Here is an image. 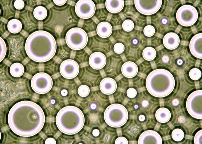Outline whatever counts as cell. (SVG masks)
I'll list each match as a JSON object with an SVG mask.
<instances>
[{
	"mask_svg": "<svg viewBox=\"0 0 202 144\" xmlns=\"http://www.w3.org/2000/svg\"><path fill=\"white\" fill-rule=\"evenodd\" d=\"M25 47L30 58L36 62L43 63L49 61L54 56L57 44L51 34L46 31L38 30L28 36Z\"/></svg>",
	"mask_w": 202,
	"mask_h": 144,
	"instance_id": "6da1fadb",
	"label": "cell"
},
{
	"mask_svg": "<svg viewBox=\"0 0 202 144\" xmlns=\"http://www.w3.org/2000/svg\"><path fill=\"white\" fill-rule=\"evenodd\" d=\"M55 122L61 132L71 135L81 130L84 125L85 118L83 113L79 108L74 106H67L58 112Z\"/></svg>",
	"mask_w": 202,
	"mask_h": 144,
	"instance_id": "7a4b0ae2",
	"label": "cell"
},
{
	"mask_svg": "<svg viewBox=\"0 0 202 144\" xmlns=\"http://www.w3.org/2000/svg\"><path fill=\"white\" fill-rule=\"evenodd\" d=\"M146 88L152 96L162 97L169 94L175 85L173 76L170 72L163 69H157L150 72L146 81Z\"/></svg>",
	"mask_w": 202,
	"mask_h": 144,
	"instance_id": "3957f363",
	"label": "cell"
},
{
	"mask_svg": "<svg viewBox=\"0 0 202 144\" xmlns=\"http://www.w3.org/2000/svg\"><path fill=\"white\" fill-rule=\"evenodd\" d=\"M106 123L111 127L117 128L124 125L128 118V113L122 105L114 103L109 106L104 114Z\"/></svg>",
	"mask_w": 202,
	"mask_h": 144,
	"instance_id": "277c9868",
	"label": "cell"
},
{
	"mask_svg": "<svg viewBox=\"0 0 202 144\" xmlns=\"http://www.w3.org/2000/svg\"><path fill=\"white\" fill-rule=\"evenodd\" d=\"M65 40L69 47L74 50H79L86 46L88 42V37L84 30L76 27L68 31L65 35Z\"/></svg>",
	"mask_w": 202,
	"mask_h": 144,
	"instance_id": "5b68a950",
	"label": "cell"
},
{
	"mask_svg": "<svg viewBox=\"0 0 202 144\" xmlns=\"http://www.w3.org/2000/svg\"><path fill=\"white\" fill-rule=\"evenodd\" d=\"M176 17L178 23L186 27L194 25L198 18V13L194 6L188 5H183L177 10Z\"/></svg>",
	"mask_w": 202,
	"mask_h": 144,
	"instance_id": "8992f818",
	"label": "cell"
},
{
	"mask_svg": "<svg viewBox=\"0 0 202 144\" xmlns=\"http://www.w3.org/2000/svg\"><path fill=\"white\" fill-rule=\"evenodd\" d=\"M53 85L52 79L48 74L40 72L35 74L31 81L33 90L39 94H44L49 92Z\"/></svg>",
	"mask_w": 202,
	"mask_h": 144,
	"instance_id": "52a82bcc",
	"label": "cell"
},
{
	"mask_svg": "<svg viewBox=\"0 0 202 144\" xmlns=\"http://www.w3.org/2000/svg\"><path fill=\"white\" fill-rule=\"evenodd\" d=\"M134 4L136 9L140 13L150 15L159 10L162 5V0H135Z\"/></svg>",
	"mask_w": 202,
	"mask_h": 144,
	"instance_id": "ba28073f",
	"label": "cell"
},
{
	"mask_svg": "<svg viewBox=\"0 0 202 144\" xmlns=\"http://www.w3.org/2000/svg\"><path fill=\"white\" fill-rule=\"evenodd\" d=\"M96 8L94 2L91 0H79L75 7V11L77 15L83 19H88L95 14Z\"/></svg>",
	"mask_w": 202,
	"mask_h": 144,
	"instance_id": "9c48e42d",
	"label": "cell"
},
{
	"mask_svg": "<svg viewBox=\"0 0 202 144\" xmlns=\"http://www.w3.org/2000/svg\"><path fill=\"white\" fill-rule=\"evenodd\" d=\"M79 66L74 60L67 59L61 64L59 70L61 75L64 78L71 79L75 77L79 72Z\"/></svg>",
	"mask_w": 202,
	"mask_h": 144,
	"instance_id": "30bf717a",
	"label": "cell"
},
{
	"mask_svg": "<svg viewBox=\"0 0 202 144\" xmlns=\"http://www.w3.org/2000/svg\"><path fill=\"white\" fill-rule=\"evenodd\" d=\"M202 90H199L193 92L189 96L186 102L188 112L193 110L202 111Z\"/></svg>",
	"mask_w": 202,
	"mask_h": 144,
	"instance_id": "8fae6325",
	"label": "cell"
},
{
	"mask_svg": "<svg viewBox=\"0 0 202 144\" xmlns=\"http://www.w3.org/2000/svg\"><path fill=\"white\" fill-rule=\"evenodd\" d=\"M138 143L162 144V138L157 132L152 130H146L140 135Z\"/></svg>",
	"mask_w": 202,
	"mask_h": 144,
	"instance_id": "7c38bea8",
	"label": "cell"
},
{
	"mask_svg": "<svg viewBox=\"0 0 202 144\" xmlns=\"http://www.w3.org/2000/svg\"><path fill=\"white\" fill-rule=\"evenodd\" d=\"M202 34L201 33L194 35L190 40L189 49L191 54L199 59L202 58Z\"/></svg>",
	"mask_w": 202,
	"mask_h": 144,
	"instance_id": "4fadbf2b",
	"label": "cell"
},
{
	"mask_svg": "<svg viewBox=\"0 0 202 144\" xmlns=\"http://www.w3.org/2000/svg\"><path fill=\"white\" fill-rule=\"evenodd\" d=\"M106 63V57L103 53L96 52L93 53L90 56L89 63L94 69H100L104 67Z\"/></svg>",
	"mask_w": 202,
	"mask_h": 144,
	"instance_id": "5bb4252c",
	"label": "cell"
},
{
	"mask_svg": "<svg viewBox=\"0 0 202 144\" xmlns=\"http://www.w3.org/2000/svg\"><path fill=\"white\" fill-rule=\"evenodd\" d=\"M117 87L115 81L113 78L107 77L103 79L99 84L101 92L106 95H110L115 92Z\"/></svg>",
	"mask_w": 202,
	"mask_h": 144,
	"instance_id": "9a60e30c",
	"label": "cell"
},
{
	"mask_svg": "<svg viewBox=\"0 0 202 144\" xmlns=\"http://www.w3.org/2000/svg\"><path fill=\"white\" fill-rule=\"evenodd\" d=\"M180 38L176 33L170 32L164 36L163 43L165 47L169 50H173L178 47L180 43Z\"/></svg>",
	"mask_w": 202,
	"mask_h": 144,
	"instance_id": "2e32d148",
	"label": "cell"
},
{
	"mask_svg": "<svg viewBox=\"0 0 202 144\" xmlns=\"http://www.w3.org/2000/svg\"><path fill=\"white\" fill-rule=\"evenodd\" d=\"M121 71L123 75L128 78L134 77L137 74L138 68L136 64L132 61H127L122 66Z\"/></svg>",
	"mask_w": 202,
	"mask_h": 144,
	"instance_id": "e0dca14e",
	"label": "cell"
},
{
	"mask_svg": "<svg viewBox=\"0 0 202 144\" xmlns=\"http://www.w3.org/2000/svg\"><path fill=\"white\" fill-rule=\"evenodd\" d=\"M124 2L123 0H106L105 6L107 10L112 13H116L123 9Z\"/></svg>",
	"mask_w": 202,
	"mask_h": 144,
	"instance_id": "ac0fdd59",
	"label": "cell"
},
{
	"mask_svg": "<svg viewBox=\"0 0 202 144\" xmlns=\"http://www.w3.org/2000/svg\"><path fill=\"white\" fill-rule=\"evenodd\" d=\"M96 31L98 35L102 38H106L109 36L112 31V28L109 23L103 21L97 25Z\"/></svg>",
	"mask_w": 202,
	"mask_h": 144,
	"instance_id": "d6986e66",
	"label": "cell"
},
{
	"mask_svg": "<svg viewBox=\"0 0 202 144\" xmlns=\"http://www.w3.org/2000/svg\"><path fill=\"white\" fill-rule=\"evenodd\" d=\"M155 117L157 120L161 123H165L170 119L171 112L169 110L165 108L158 109L155 113Z\"/></svg>",
	"mask_w": 202,
	"mask_h": 144,
	"instance_id": "ffe728a7",
	"label": "cell"
},
{
	"mask_svg": "<svg viewBox=\"0 0 202 144\" xmlns=\"http://www.w3.org/2000/svg\"><path fill=\"white\" fill-rule=\"evenodd\" d=\"M24 69L21 63H15L12 64L10 68V72L14 77L18 78L21 76L24 73Z\"/></svg>",
	"mask_w": 202,
	"mask_h": 144,
	"instance_id": "44dd1931",
	"label": "cell"
},
{
	"mask_svg": "<svg viewBox=\"0 0 202 144\" xmlns=\"http://www.w3.org/2000/svg\"><path fill=\"white\" fill-rule=\"evenodd\" d=\"M7 28L11 33L16 34L19 32L22 28V24L21 21L17 19H13L8 23Z\"/></svg>",
	"mask_w": 202,
	"mask_h": 144,
	"instance_id": "7402d4cb",
	"label": "cell"
},
{
	"mask_svg": "<svg viewBox=\"0 0 202 144\" xmlns=\"http://www.w3.org/2000/svg\"><path fill=\"white\" fill-rule=\"evenodd\" d=\"M46 9L42 6H38L34 10L33 14L34 17L37 20H42L44 19L47 15Z\"/></svg>",
	"mask_w": 202,
	"mask_h": 144,
	"instance_id": "603a6c76",
	"label": "cell"
},
{
	"mask_svg": "<svg viewBox=\"0 0 202 144\" xmlns=\"http://www.w3.org/2000/svg\"><path fill=\"white\" fill-rule=\"evenodd\" d=\"M143 57L145 60L151 61L154 60L156 55L155 50L153 47H149L145 48L142 52Z\"/></svg>",
	"mask_w": 202,
	"mask_h": 144,
	"instance_id": "cb8c5ba5",
	"label": "cell"
},
{
	"mask_svg": "<svg viewBox=\"0 0 202 144\" xmlns=\"http://www.w3.org/2000/svg\"><path fill=\"white\" fill-rule=\"evenodd\" d=\"M172 139L175 141L179 142L184 138V133L181 129L176 128L173 130L171 134Z\"/></svg>",
	"mask_w": 202,
	"mask_h": 144,
	"instance_id": "d4e9b609",
	"label": "cell"
},
{
	"mask_svg": "<svg viewBox=\"0 0 202 144\" xmlns=\"http://www.w3.org/2000/svg\"><path fill=\"white\" fill-rule=\"evenodd\" d=\"M201 75V72L197 68H193L190 70L189 72L190 78L194 80H198L200 78Z\"/></svg>",
	"mask_w": 202,
	"mask_h": 144,
	"instance_id": "484cf974",
	"label": "cell"
},
{
	"mask_svg": "<svg viewBox=\"0 0 202 144\" xmlns=\"http://www.w3.org/2000/svg\"><path fill=\"white\" fill-rule=\"evenodd\" d=\"M78 93L79 95L82 97L87 96L90 92L89 87L86 85H82L80 86L78 89Z\"/></svg>",
	"mask_w": 202,
	"mask_h": 144,
	"instance_id": "4316f807",
	"label": "cell"
},
{
	"mask_svg": "<svg viewBox=\"0 0 202 144\" xmlns=\"http://www.w3.org/2000/svg\"><path fill=\"white\" fill-rule=\"evenodd\" d=\"M134 26V24L133 21L129 19L124 20L122 24V27L123 29L127 32L132 31Z\"/></svg>",
	"mask_w": 202,
	"mask_h": 144,
	"instance_id": "83f0119b",
	"label": "cell"
},
{
	"mask_svg": "<svg viewBox=\"0 0 202 144\" xmlns=\"http://www.w3.org/2000/svg\"><path fill=\"white\" fill-rule=\"evenodd\" d=\"M0 60L1 62L4 58L7 52V47L4 40L1 37H0Z\"/></svg>",
	"mask_w": 202,
	"mask_h": 144,
	"instance_id": "f1b7e54d",
	"label": "cell"
},
{
	"mask_svg": "<svg viewBox=\"0 0 202 144\" xmlns=\"http://www.w3.org/2000/svg\"><path fill=\"white\" fill-rule=\"evenodd\" d=\"M144 35L146 36L150 37L153 36L155 32V29L153 26L151 25L146 26L143 30Z\"/></svg>",
	"mask_w": 202,
	"mask_h": 144,
	"instance_id": "f546056e",
	"label": "cell"
},
{
	"mask_svg": "<svg viewBox=\"0 0 202 144\" xmlns=\"http://www.w3.org/2000/svg\"><path fill=\"white\" fill-rule=\"evenodd\" d=\"M113 49L114 52L116 54H122L125 50V46L122 43H117L114 45Z\"/></svg>",
	"mask_w": 202,
	"mask_h": 144,
	"instance_id": "4dcf8cb0",
	"label": "cell"
},
{
	"mask_svg": "<svg viewBox=\"0 0 202 144\" xmlns=\"http://www.w3.org/2000/svg\"><path fill=\"white\" fill-rule=\"evenodd\" d=\"M202 130H200L196 134L194 139V143L195 144H202Z\"/></svg>",
	"mask_w": 202,
	"mask_h": 144,
	"instance_id": "1f68e13d",
	"label": "cell"
},
{
	"mask_svg": "<svg viewBox=\"0 0 202 144\" xmlns=\"http://www.w3.org/2000/svg\"><path fill=\"white\" fill-rule=\"evenodd\" d=\"M25 4L24 1L22 0H17L14 3V7L17 10H21L24 7Z\"/></svg>",
	"mask_w": 202,
	"mask_h": 144,
	"instance_id": "d6a6232c",
	"label": "cell"
},
{
	"mask_svg": "<svg viewBox=\"0 0 202 144\" xmlns=\"http://www.w3.org/2000/svg\"><path fill=\"white\" fill-rule=\"evenodd\" d=\"M127 96L131 98L135 97L137 94V91L135 89L130 88L128 89L127 91Z\"/></svg>",
	"mask_w": 202,
	"mask_h": 144,
	"instance_id": "836d02e7",
	"label": "cell"
},
{
	"mask_svg": "<svg viewBox=\"0 0 202 144\" xmlns=\"http://www.w3.org/2000/svg\"><path fill=\"white\" fill-rule=\"evenodd\" d=\"M115 144H128V141L127 139L123 136H120L117 138L115 140Z\"/></svg>",
	"mask_w": 202,
	"mask_h": 144,
	"instance_id": "e575fe53",
	"label": "cell"
},
{
	"mask_svg": "<svg viewBox=\"0 0 202 144\" xmlns=\"http://www.w3.org/2000/svg\"><path fill=\"white\" fill-rule=\"evenodd\" d=\"M66 0H53L54 3L57 5L62 6L65 4L67 2Z\"/></svg>",
	"mask_w": 202,
	"mask_h": 144,
	"instance_id": "d590c367",
	"label": "cell"
},
{
	"mask_svg": "<svg viewBox=\"0 0 202 144\" xmlns=\"http://www.w3.org/2000/svg\"><path fill=\"white\" fill-rule=\"evenodd\" d=\"M45 144H56L55 140L52 138H49L45 141Z\"/></svg>",
	"mask_w": 202,
	"mask_h": 144,
	"instance_id": "8d00e7d4",
	"label": "cell"
},
{
	"mask_svg": "<svg viewBox=\"0 0 202 144\" xmlns=\"http://www.w3.org/2000/svg\"><path fill=\"white\" fill-rule=\"evenodd\" d=\"M93 134L95 136H97L99 135V130L97 129H95L93 130Z\"/></svg>",
	"mask_w": 202,
	"mask_h": 144,
	"instance_id": "74e56055",
	"label": "cell"
},
{
	"mask_svg": "<svg viewBox=\"0 0 202 144\" xmlns=\"http://www.w3.org/2000/svg\"><path fill=\"white\" fill-rule=\"evenodd\" d=\"M145 117L143 115H140L139 116V119L140 121H143L145 120Z\"/></svg>",
	"mask_w": 202,
	"mask_h": 144,
	"instance_id": "f35d334b",
	"label": "cell"
},
{
	"mask_svg": "<svg viewBox=\"0 0 202 144\" xmlns=\"http://www.w3.org/2000/svg\"><path fill=\"white\" fill-rule=\"evenodd\" d=\"M178 101L177 99H174L172 101L173 104L175 106L177 105L178 104Z\"/></svg>",
	"mask_w": 202,
	"mask_h": 144,
	"instance_id": "ab89813d",
	"label": "cell"
}]
</instances>
